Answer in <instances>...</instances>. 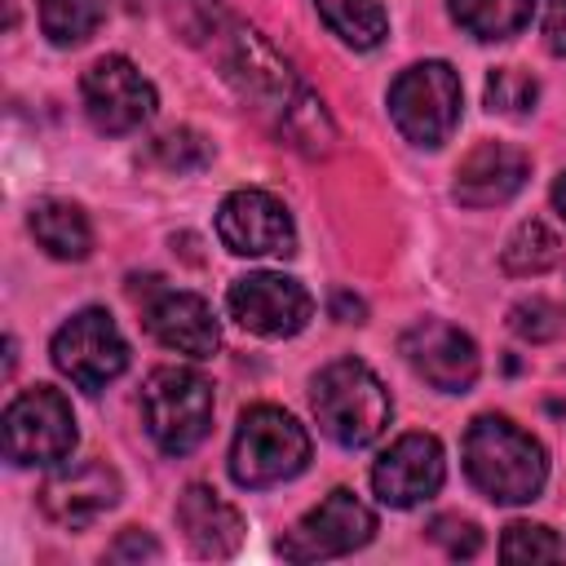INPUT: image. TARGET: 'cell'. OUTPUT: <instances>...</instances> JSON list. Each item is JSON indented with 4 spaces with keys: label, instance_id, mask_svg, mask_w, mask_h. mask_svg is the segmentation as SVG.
<instances>
[{
    "label": "cell",
    "instance_id": "cell-6",
    "mask_svg": "<svg viewBox=\"0 0 566 566\" xmlns=\"http://www.w3.org/2000/svg\"><path fill=\"white\" fill-rule=\"evenodd\" d=\"M389 115L411 146H442L460 124V75L447 62H416L389 84Z\"/></svg>",
    "mask_w": 566,
    "mask_h": 566
},
{
    "label": "cell",
    "instance_id": "cell-7",
    "mask_svg": "<svg viewBox=\"0 0 566 566\" xmlns=\"http://www.w3.org/2000/svg\"><path fill=\"white\" fill-rule=\"evenodd\" d=\"M49 354H53V367L71 385H80L88 394L106 389L128 367V340H124V332L115 327V318L106 310H80V314H71L53 332Z\"/></svg>",
    "mask_w": 566,
    "mask_h": 566
},
{
    "label": "cell",
    "instance_id": "cell-10",
    "mask_svg": "<svg viewBox=\"0 0 566 566\" xmlns=\"http://www.w3.org/2000/svg\"><path fill=\"white\" fill-rule=\"evenodd\" d=\"M80 93H84V111H88L93 128L115 133V137L142 128L155 115V84L128 57H119V53L97 57L84 71Z\"/></svg>",
    "mask_w": 566,
    "mask_h": 566
},
{
    "label": "cell",
    "instance_id": "cell-19",
    "mask_svg": "<svg viewBox=\"0 0 566 566\" xmlns=\"http://www.w3.org/2000/svg\"><path fill=\"white\" fill-rule=\"evenodd\" d=\"M31 234H35V243H40L49 256H57V261H84L88 248H93V226H88V217H84L75 203H66V199H44V203H35V208H31Z\"/></svg>",
    "mask_w": 566,
    "mask_h": 566
},
{
    "label": "cell",
    "instance_id": "cell-28",
    "mask_svg": "<svg viewBox=\"0 0 566 566\" xmlns=\"http://www.w3.org/2000/svg\"><path fill=\"white\" fill-rule=\"evenodd\" d=\"M429 539L442 544L451 557H473L482 548V531L469 517H433L429 522Z\"/></svg>",
    "mask_w": 566,
    "mask_h": 566
},
{
    "label": "cell",
    "instance_id": "cell-25",
    "mask_svg": "<svg viewBox=\"0 0 566 566\" xmlns=\"http://www.w3.org/2000/svg\"><path fill=\"white\" fill-rule=\"evenodd\" d=\"M500 557L504 562H557L562 557V539L548 526L535 522H513L500 539Z\"/></svg>",
    "mask_w": 566,
    "mask_h": 566
},
{
    "label": "cell",
    "instance_id": "cell-3",
    "mask_svg": "<svg viewBox=\"0 0 566 566\" xmlns=\"http://www.w3.org/2000/svg\"><path fill=\"white\" fill-rule=\"evenodd\" d=\"M310 402H314L318 429L332 442L349 447V451L376 442L385 433V424H389V411H394L380 376L358 358L327 363L310 385Z\"/></svg>",
    "mask_w": 566,
    "mask_h": 566
},
{
    "label": "cell",
    "instance_id": "cell-20",
    "mask_svg": "<svg viewBox=\"0 0 566 566\" xmlns=\"http://www.w3.org/2000/svg\"><path fill=\"white\" fill-rule=\"evenodd\" d=\"M535 13V0H451V18L473 40H509Z\"/></svg>",
    "mask_w": 566,
    "mask_h": 566
},
{
    "label": "cell",
    "instance_id": "cell-27",
    "mask_svg": "<svg viewBox=\"0 0 566 566\" xmlns=\"http://www.w3.org/2000/svg\"><path fill=\"white\" fill-rule=\"evenodd\" d=\"M509 327H513L522 340L539 345V340H553V336L562 332V310H557L553 301H544V296H531V301H517V305L509 310Z\"/></svg>",
    "mask_w": 566,
    "mask_h": 566
},
{
    "label": "cell",
    "instance_id": "cell-18",
    "mask_svg": "<svg viewBox=\"0 0 566 566\" xmlns=\"http://www.w3.org/2000/svg\"><path fill=\"white\" fill-rule=\"evenodd\" d=\"M177 526L186 531V544L199 553V557H230L239 544H243V517L239 509L203 486V482H190L177 500Z\"/></svg>",
    "mask_w": 566,
    "mask_h": 566
},
{
    "label": "cell",
    "instance_id": "cell-5",
    "mask_svg": "<svg viewBox=\"0 0 566 566\" xmlns=\"http://www.w3.org/2000/svg\"><path fill=\"white\" fill-rule=\"evenodd\" d=\"M142 416L164 455H186L212 429V385L190 367H155L142 385Z\"/></svg>",
    "mask_w": 566,
    "mask_h": 566
},
{
    "label": "cell",
    "instance_id": "cell-22",
    "mask_svg": "<svg viewBox=\"0 0 566 566\" xmlns=\"http://www.w3.org/2000/svg\"><path fill=\"white\" fill-rule=\"evenodd\" d=\"M562 239L539 221V217H531V221H522L513 234H509V243H504V252H500V265L509 270V274H544V270H553L557 261H562Z\"/></svg>",
    "mask_w": 566,
    "mask_h": 566
},
{
    "label": "cell",
    "instance_id": "cell-15",
    "mask_svg": "<svg viewBox=\"0 0 566 566\" xmlns=\"http://www.w3.org/2000/svg\"><path fill=\"white\" fill-rule=\"evenodd\" d=\"M119 500V478L111 464L102 460H80V464H62L44 478L40 486V509L57 522V526H88L97 522L106 509H115Z\"/></svg>",
    "mask_w": 566,
    "mask_h": 566
},
{
    "label": "cell",
    "instance_id": "cell-12",
    "mask_svg": "<svg viewBox=\"0 0 566 566\" xmlns=\"http://www.w3.org/2000/svg\"><path fill=\"white\" fill-rule=\"evenodd\" d=\"M226 305H230V318L256 336H296L314 314L310 292L296 279L274 274V270L234 279L226 292Z\"/></svg>",
    "mask_w": 566,
    "mask_h": 566
},
{
    "label": "cell",
    "instance_id": "cell-21",
    "mask_svg": "<svg viewBox=\"0 0 566 566\" xmlns=\"http://www.w3.org/2000/svg\"><path fill=\"white\" fill-rule=\"evenodd\" d=\"M314 9L349 49H376L389 31L380 0H314Z\"/></svg>",
    "mask_w": 566,
    "mask_h": 566
},
{
    "label": "cell",
    "instance_id": "cell-31",
    "mask_svg": "<svg viewBox=\"0 0 566 566\" xmlns=\"http://www.w3.org/2000/svg\"><path fill=\"white\" fill-rule=\"evenodd\" d=\"M332 314H336L340 323H363V301L349 296V292H336V296H332Z\"/></svg>",
    "mask_w": 566,
    "mask_h": 566
},
{
    "label": "cell",
    "instance_id": "cell-32",
    "mask_svg": "<svg viewBox=\"0 0 566 566\" xmlns=\"http://www.w3.org/2000/svg\"><path fill=\"white\" fill-rule=\"evenodd\" d=\"M553 203H557V212L566 217V177H557V186H553Z\"/></svg>",
    "mask_w": 566,
    "mask_h": 566
},
{
    "label": "cell",
    "instance_id": "cell-11",
    "mask_svg": "<svg viewBox=\"0 0 566 566\" xmlns=\"http://www.w3.org/2000/svg\"><path fill=\"white\" fill-rule=\"evenodd\" d=\"M217 239L234 256H292L296 226L270 190H234L217 208Z\"/></svg>",
    "mask_w": 566,
    "mask_h": 566
},
{
    "label": "cell",
    "instance_id": "cell-26",
    "mask_svg": "<svg viewBox=\"0 0 566 566\" xmlns=\"http://www.w3.org/2000/svg\"><path fill=\"white\" fill-rule=\"evenodd\" d=\"M150 150H155V159H159L164 168H172V172H195V168H203V164L212 159V146H208L195 128H168V133H159V137L150 142Z\"/></svg>",
    "mask_w": 566,
    "mask_h": 566
},
{
    "label": "cell",
    "instance_id": "cell-8",
    "mask_svg": "<svg viewBox=\"0 0 566 566\" xmlns=\"http://www.w3.org/2000/svg\"><path fill=\"white\" fill-rule=\"evenodd\" d=\"M75 451V416L71 402L53 385H35L18 394L4 411V455L13 464H62Z\"/></svg>",
    "mask_w": 566,
    "mask_h": 566
},
{
    "label": "cell",
    "instance_id": "cell-1",
    "mask_svg": "<svg viewBox=\"0 0 566 566\" xmlns=\"http://www.w3.org/2000/svg\"><path fill=\"white\" fill-rule=\"evenodd\" d=\"M195 44H203L221 75L256 102V111H270L279 119V128L292 137V146H301L305 155H327L336 142V128L323 111V102L314 93H305L292 75V66L239 18H230L217 0H199V22L190 27Z\"/></svg>",
    "mask_w": 566,
    "mask_h": 566
},
{
    "label": "cell",
    "instance_id": "cell-30",
    "mask_svg": "<svg viewBox=\"0 0 566 566\" xmlns=\"http://www.w3.org/2000/svg\"><path fill=\"white\" fill-rule=\"evenodd\" d=\"M544 44H548V53L566 57V0H548V9H544Z\"/></svg>",
    "mask_w": 566,
    "mask_h": 566
},
{
    "label": "cell",
    "instance_id": "cell-9",
    "mask_svg": "<svg viewBox=\"0 0 566 566\" xmlns=\"http://www.w3.org/2000/svg\"><path fill=\"white\" fill-rule=\"evenodd\" d=\"M376 535V513L345 486H336L318 509H310L283 539L279 553L287 562H327L363 548Z\"/></svg>",
    "mask_w": 566,
    "mask_h": 566
},
{
    "label": "cell",
    "instance_id": "cell-14",
    "mask_svg": "<svg viewBox=\"0 0 566 566\" xmlns=\"http://www.w3.org/2000/svg\"><path fill=\"white\" fill-rule=\"evenodd\" d=\"M402 358L411 363L416 376H424L442 394H464L482 367L478 345L460 327L438 323V318H424L402 332Z\"/></svg>",
    "mask_w": 566,
    "mask_h": 566
},
{
    "label": "cell",
    "instance_id": "cell-24",
    "mask_svg": "<svg viewBox=\"0 0 566 566\" xmlns=\"http://www.w3.org/2000/svg\"><path fill=\"white\" fill-rule=\"evenodd\" d=\"M539 102V84L535 75L517 71V66H500L486 75V111L491 115H531Z\"/></svg>",
    "mask_w": 566,
    "mask_h": 566
},
{
    "label": "cell",
    "instance_id": "cell-2",
    "mask_svg": "<svg viewBox=\"0 0 566 566\" xmlns=\"http://www.w3.org/2000/svg\"><path fill=\"white\" fill-rule=\"evenodd\" d=\"M464 473L495 504H526L544 491V447L509 416H478L464 433Z\"/></svg>",
    "mask_w": 566,
    "mask_h": 566
},
{
    "label": "cell",
    "instance_id": "cell-29",
    "mask_svg": "<svg viewBox=\"0 0 566 566\" xmlns=\"http://www.w3.org/2000/svg\"><path fill=\"white\" fill-rule=\"evenodd\" d=\"M111 562H142V557H159V544L150 539V535H142V531H124L115 544H111V553H106Z\"/></svg>",
    "mask_w": 566,
    "mask_h": 566
},
{
    "label": "cell",
    "instance_id": "cell-13",
    "mask_svg": "<svg viewBox=\"0 0 566 566\" xmlns=\"http://www.w3.org/2000/svg\"><path fill=\"white\" fill-rule=\"evenodd\" d=\"M447 478V460H442V442L433 433H402L371 469V486L380 495V504L389 509H416L429 495H438Z\"/></svg>",
    "mask_w": 566,
    "mask_h": 566
},
{
    "label": "cell",
    "instance_id": "cell-4",
    "mask_svg": "<svg viewBox=\"0 0 566 566\" xmlns=\"http://www.w3.org/2000/svg\"><path fill=\"white\" fill-rule=\"evenodd\" d=\"M305 464H310V433L296 424V416L270 402H256L239 416L230 442V478L239 486L265 491L296 478Z\"/></svg>",
    "mask_w": 566,
    "mask_h": 566
},
{
    "label": "cell",
    "instance_id": "cell-16",
    "mask_svg": "<svg viewBox=\"0 0 566 566\" xmlns=\"http://www.w3.org/2000/svg\"><path fill=\"white\" fill-rule=\"evenodd\" d=\"M531 177V155L509 142L473 146L455 168V199L464 208H495L509 203Z\"/></svg>",
    "mask_w": 566,
    "mask_h": 566
},
{
    "label": "cell",
    "instance_id": "cell-17",
    "mask_svg": "<svg viewBox=\"0 0 566 566\" xmlns=\"http://www.w3.org/2000/svg\"><path fill=\"white\" fill-rule=\"evenodd\" d=\"M146 327L164 349H177L186 358H212V349L221 345L212 305L195 292H159L146 305Z\"/></svg>",
    "mask_w": 566,
    "mask_h": 566
},
{
    "label": "cell",
    "instance_id": "cell-23",
    "mask_svg": "<svg viewBox=\"0 0 566 566\" xmlns=\"http://www.w3.org/2000/svg\"><path fill=\"white\" fill-rule=\"evenodd\" d=\"M102 22L97 0H40V27L57 49L84 44Z\"/></svg>",
    "mask_w": 566,
    "mask_h": 566
}]
</instances>
